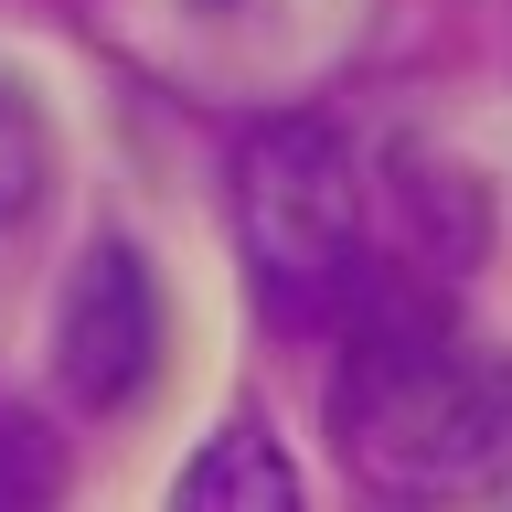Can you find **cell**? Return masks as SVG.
I'll return each mask as SVG.
<instances>
[{
	"mask_svg": "<svg viewBox=\"0 0 512 512\" xmlns=\"http://www.w3.org/2000/svg\"><path fill=\"white\" fill-rule=\"evenodd\" d=\"M331 448L416 512L512 491V352L480 342L438 278H363L331 363Z\"/></svg>",
	"mask_w": 512,
	"mask_h": 512,
	"instance_id": "1",
	"label": "cell"
},
{
	"mask_svg": "<svg viewBox=\"0 0 512 512\" xmlns=\"http://www.w3.org/2000/svg\"><path fill=\"white\" fill-rule=\"evenodd\" d=\"M363 160L331 118L288 107L235 139V256L256 310L278 320H342L363 288Z\"/></svg>",
	"mask_w": 512,
	"mask_h": 512,
	"instance_id": "2",
	"label": "cell"
},
{
	"mask_svg": "<svg viewBox=\"0 0 512 512\" xmlns=\"http://www.w3.org/2000/svg\"><path fill=\"white\" fill-rule=\"evenodd\" d=\"M160 352H171V310H160V278L128 235H96L54 288V384L75 406L118 416L160 384Z\"/></svg>",
	"mask_w": 512,
	"mask_h": 512,
	"instance_id": "3",
	"label": "cell"
},
{
	"mask_svg": "<svg viewBox=\"0 0 512 512\" xmlns=\"http://www.w3.org/2000/svg\"><path fill=\"white\" fill-rule=\"evenodd\" d=\"M171 512H310V491L267 427H214L171 480Z\"/></svg>",
	"mask_w": 512,
	"mask_h": 512,
	"instance_id": "4",
	"label": "cell"
},
{
	"mask_svg": "<svg viewBox=\"0 0 512 512\" xmlns=\"http://www.w3.org/2000/svg\"><path fill=\"white\" fill-rule=\"evenodd\" d=\"M395 203H406V267L416 278H448L480 256V182L470 171H427V150H395Z\"/></svg>",
	"mask_w": 512,
	"mask_h": 512,
	"instance_id": "5",
	"label": "cell"
},
{
	"mask_svg": "<svg viewBox=\"0 0 512 512\" xmlns=\"http://www.w3.org/2000/svg\"><path fill=\"white\" fill-rule=\"evenodd\" d=\"M64 182V139H54V107L32 96V75L0 64V235H22Z\"/></svg>",
	"mask_w": 512,
	"mask_h": 512,
	"instance_id": "6",
	"label": "cell"
},
{
	"mask_svg": "<svg viewBox=\"0 0 512 512\" xmlns=\"http://www.w3.org/2000/svg\"><path fill=\"white\" fill-rule=\"evenodd\" d=\"M75 459H64L43 406H0V512H64Z\"/></svg>",
	"mask_w": 512,
	"mask_h": 512,
	"instance_id": "7",
	"label": "cell"
},
{
	"mask_svg": "<svg viewBox=\"0 0 512 512\" xmlns=\"http://www.w3.org/2000/svg\"><path fill=\"white\" fill-rule=\"evenodd\" d=\"M192 11H224V0H192Z\"/></svg>",
	"mask_w": 512,
	"mask_h": 512,
	"instance_id": "8",
	"label": "cell"
}]
</instances>
